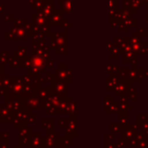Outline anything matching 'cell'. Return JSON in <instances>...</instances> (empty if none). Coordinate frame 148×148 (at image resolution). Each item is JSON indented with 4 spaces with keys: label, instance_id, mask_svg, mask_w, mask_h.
Instances as JSON below:
<instances>
[{
    "label": "cell",
    "instance_id": "obj_1",
    "mask_svg": "<svg viewBox=\"0 0 148 148\" xmlns=\"http://www.w3.org/2000/svg\"><path fill=\"white\" fill-rule=\"evenodd\" d=\"M10 32V36L11 39L14 41H18V40H23L26 41L28 36L27 30L25 29V26H15L12 25L9 29Z\"/></svg>",
    "mask_w": 148,
    "mask_h": 148
},
{
    "label": "cell",
    "instance_id": "obj_2",
    "mask_svg": "<svg viewBox=\"0 0 148 148\" xmlns=\"http://www.w3.org/2000/svg\"><path fill=\"white\" fill-rule=\"evenodd\" d=\"M55 10V1L53 0H43L41 6L38 9L35 10V12L38 14H42L49 18Z\"/></svg>",
    "mask_w": 148,
    "mask_h": 148
},
{
    "label": "cell",
    "instance_id": "obj_3",
    "mask_svg": "<svg viewBox=\"0 0 148 148\" xmlns=\"http://www.w3.org/2000/svg\"><path fill=\"white\" fill-rule=\"evenodd\" d=\"M31 23L33 25L37 26V27H45V26L51 27L49 22V18L47 16L42 15V14L36 13V12L31 14Z\"/></svg>",
    "mask_w": 148,
    "mask_h": 148
},
{
    "label": "cell",
    "instance_id": "obj_4",
    "mask_svg": "<svg viewBox=\"0 0 148 148\" xmlns=\"http://www.w3.org/2000/svg\"><path fill=\"white\" fill-rule=\"evenodd\" d=\"M62 19H64V16H62V10L56 9L53 12L51 16L49 17V22L51 26H60L62 25Z\"/></svg>",
    "mask_w": 148,
    "mask_h": 148
},
{
    "label": "cell",
    "instance_id": "obj_5",
    "mask_svg": "<svg viewBox=\"0 0 148 148\" xmlns=\"http://www.w3.org/2000/svg\"><path fill=\"white\" fill-rule=\"evenodd\" d=\"M27 51H28V49L26 47L18 45L17 49L13 51V55H14V57L19 59L20 60H23L27 58Z\"/></svg>",
    "mask_w": 148,
    "mask_h": 148
},
{
    "label": "cell",
    "instance_id": "obj_6",
    "mask_svg": "<svg viewBox=\"0 0 148 148\" xmlns=\"http://www.w3.org/2000/svg\"><path fill=\"white\" fill-rule=\"evenodd\" d=\"M12 23L15 26H25L28 23V19L26 17H14Z\"/></svg>",
    "mask_w": 148,
    "mask_h": 148
},
{
    "label": "cell",
    "instance_id": "obj_7",
    "mask_svg": "<svg viewBox=\"0 0 148 148\" xmlns=\"http://www.w3.org/2000/svg\"><path fill=\"white\" fill-rule=\"evenodd\" d=\"M9 60V51L8 49H4V51H0V62L5 64Z\"/></svg>",
    "mask_w": 148,
    "mask_h": 148
},
{
    "label": "cell",
    "instance_id": "obj_8",
    "mask_svg": "<svg viewBox=\"0 0 148 148\" xmlns=\"http://www.w3.org/2000/svg\"><path fill=\"white\" fill-rule=\"evenodd\" d=\"M21 66V60L15 57H12L10 59L9 62V66L10 68H18V66Z\"/></svg>",
    "mask_w": 148,
    "mask_h": 148
},
{
    "label": "cell",
    "instance_id": "obj_9",
    "mask_svg": "<svg viewBox=\"0 0 148 148\" xmlns=\"http://www.w3.org/2000/svg\"><path fill=\"white\" fill-rule=\"evenodd\" d=\"M60 4L62 5V8H64L66 11H71L72 9H70V6L72 7V0H60Z\"/></svg>",
    "mask_w": 148,
    "mask_h": 148
},
{
    "label": "cell",
    "instance_id": "obj_10",
    "mask_svg": "<svg viewBox=\"0 0 148 148\" xmlns=\"http://www.w3.org/2000/svg\"><path fill=\"white\" fill-rule=\"evenodd\" d=\"M3 19H4V21H6V22H13V20H14L13 13L4 14V15H3Z\"/></svg>",
    "mask_w": 148,
    "mask_h": 148
},
{
    "label": "cell",
    "instance_id": "obj_11",
    "mask_svg": "<svg viewBox=\"0 0 148 148\" xmlns=\"http://www.w3.org/2000/svg\"><path fill=\"white\" fill-rule=\"evenodd\" d=\"M10 39H11V36H10L9 30H8V31H5V32H4V40H5V41H8V40H10Z\"/></svg>",
    "mask_w": 148,
    "mask_h": 148
},
{
    "label": "cell",
    "instance_id": "obj_12",
    "mask_svg": "<svg viewBox=\"0 0 148 148\" xmlns=\"http://www.w3.org/2000/svg\"><path fill=\"white\" fill-rule=\"evenodd\" d=\"M5 12V5L3 3H0V14H4Z\"/></svg>",
    "mask_w": 148,
    "mask_h": 148
}]
</instances>
